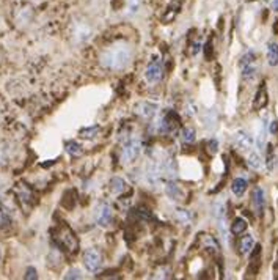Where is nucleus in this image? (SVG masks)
I'll list each match as a JSON object with an SVG mask.
<instances>
[{
	"instance_id": "4468645a",
	"label": "nucleus",
	"mask_w": 278,
	"mask_h": 280,
	"mask_svg": "<svg viewBox=\"0 0 278 280\" xmlns=\"http://www.w3.org/2000/svg\"><path fill=\"white\" fill-rule=\"evenodd\" d=\"M239 249H240V254L242 255H249L255 249V238L252 236V234H245V236L240 239Z\"/></svg>"
},
{
	"instance_id": "9d476101",
	"label": "nucleus",
	"mask_w": 278,
	"mask_h": 280,
	"mask_svg": "<svg viewBox=\"0 0 278 280\" xmlns=\"http://www.w3.org/2000/svg\"><path fill=\"white\" fill-rule=\"evenodd\" d=\"M252 203H253V209L258 216L264 213L266 208V192L262 187H255V191L252 194Z\"/></svg>"
},
{
	"instance_id": "a211bd4d",
	"label": "nucleus",
	"mask_w": 278,
	"mask_h": 280,
	"mask_svg": "<svg viewBox=\"0 0 278 280\" xmlns=\"http://www.w3.org/2000/svg\"><path fill=\"white\" fill-rule=\"evenodd\" d=\"M267 118H262L261 122V127H259V132H258V139H256V145L259 150H264L266 147V137H267Z\"/></svg>"
},
{
	"instance_id": "2eb2a0df",
	"label": "nucleus",
	"mask_w": 278,
	"mask_h": 280,
	"mask_svg": "<svg viewBox=\"0 0 278 280\" xmlns=\"http://www.w3.org/2000/svg\"><path fill=\"white\" fill-rule=\"evenodd\" d=\"M65 148H66V153L72 157H79V156H82V153H84V148H82V145L76 140H68L65 143Z\"/></svg>"
},
{
	"instance_id": "dca6fc26",
	"label": "nucleus",
	"mask_w": 278,
	"mask_h": 280,
	"mask_svg": "<svg viewBox=\"0 0 278 280\" xmlns=\"http://www.w3.org/2000/svg\"><path fill=\"white\" fill-rule=\"evenodd\" d=\"M267 63L270 66L278 65V43H269L267 44Z\"/></svg>"
},
{
	"instance_id": "b1692460",
	"label": "nucleus",
	"mask_w": 278,
	"mask_h": 280,
	"mask_svg": "<svg viewBox=\"0 0 278 280\" xmlns=\"http://www.w3.org/2000/svg\"><path fill=\"white\" fill-rule=\"evenodd\" d=\"M256 66L253 65H247V66H242V79L244 80H253L256 77Z\"/></svg>"
},
{
	"instance_id": "1a4fd4ad",
	"label": "nucleus",
	"mask_w": 278,
	"mask_h": 280,
	"mask_svg": "<svg viewBox=\"0 0 278 280\" xmlns=\"http://www.w3.org/2000/svg\"><path fill=\"white\" fill-rule=\"evenodd\" d=\"M234 143L239 150L242 151H252L253 145H255V139L253 135L245 131V129H239L236 134H234Z\"/></svg>"
},
{
	"instance_id": "4be33fe9",
	"label": "nucleus",
	"mask_w": 278,
	"mask_h": 280,
	"mask_svg": "<svg viewBox=\"0 0 278 280\" xmlns=\"http://www.w3.org/2000/svg\"><path fill=\"white\" fill-rule=\"evenodd\" d=\"M275 165H277V156H275V151H274V147L267 145V154H266V167L269 172H272L275 169Z\"/></svg>"
},
{
	"instance_id": "20e7f679",
	"label": "nucleus",
	"mask_w": 278,
	"mask_h": 280,
	"mask_svg": "<svg viewBox=\"0 0 278 280\" xmlns=\"http://www.w3.org/2000/svg\"><path fill=\"white\" fill-rule=\"evenodd\" d=\"M163 76V63L161 57H154L151 62H149L146 71H145V80L149 85L157 84Z\"/></svg>"
},
{
	"instance_id": "e433bc0d",
	"label": "nucleus",
	"mask_w": 278,
	"mask_h": 280,
	"mask_svg": "<svg viewBox=\"0 0 278 280\" xmlns=\"http://www.w3.org/2000/svg\"><path fill=\"white\" fill-rule=\"evenodd\" d=\"M0 258H2V254H0Z\"/></svg>"
},
{
	"instance_id": "412c9836",
	"label": "nucleus",
	"mask_w": 278,
	"mask_h": 280,
	"mask_svg": "<svg viewBox=\"0 0 278 280\" xmlns=\"http://www.w3.org/2000/svg\"><path fill=\"white\" fill-rule=\"evenodd\" d=\"M245 230H247V222H245V219H242V217H236L234 221H232V224H231V233L234 234V236H239V234H242Z\"/></svg>"
},
{
	"instance_id": "473e14b6",
	"label": "nucleus",
	"mask_w": 278,
	"mask_h": 280,
	"mask_svg": "<svg viewBox=\"0 0 278 280\" xmlns=\"http://www.w3.org/2000/svg\"><path fill=\"white\" fill-rule=\"evenodd\" d=\"M25 279H38V274H36V269L30 266L25 272Z\"/></svg>"
},
{
	"instance_id": "72a5a7b5",
	"label": "nucleus",
	"mask_w": 278,
	"mask_h": 280,
	"mask_svg": "<svg viewBox=\"0 0 278 280\" xmlns=\"http://www.w3.org/2000/svg\"><path fill=\"white\" fill-rule=\"evenodd\" d=\"M269 131L272 132V134H275V132L278 131V123H277V122H272V123H270V126H269Z\"/></svg>"
},
{
	"instance_id": "423d86ee",
	"label": "nucleus",
	"mask_w": 278,
	"mask_h": 280,
	"mask_svg": "<svg viewBox=\"0 0 278 280\" xmlns=\"http://www.w3.org/2000/svg\"><path fill=\"white\" fill-rule=\"evenodd\" d=\"M84 264L90 272H97L102 266V254L97 249H88L84 254Z\"/></svg>"
},
{
	"instance_id": "f704fd0d",
	"label": "nucleus",
	"mask_w": 278,
	"mask_h": 280,
	"mask_svg": "<svg viewBox=\"0 0 278 280\" xmlns=\"http://www.w3.org/2000/svg\"><path fill=\"white\" fill-rule=\"evenodd\" d=\"M272 8L274 11H278V0H272Z\"/></svg>"
},
{
	"instance_id": "0eeeda50",
	"label": "nucleus",
	"mask_w": 278,
	"mask_h": 280,
	"mask_svg": "<svg viewBox=\"0 0 278 280\" xmlns=\"http://www.w3.org/2000/svg\"><path fill=\"white\" fill-rule=\"evenodd\" d=\"M112 217H114V209H112L109 203L102 202L101 205L96 208V213H94L96 224L101 227H107L112 222Z\"/></svg>"
},
{
	"instance_id": "7ed1b4c3",
	"label": "nucleus",
	"mask_w": 278,
	"mask_h": 280,
	"mask_svg": "<svg viewBox=\"0 0 278 280\" xmlns=\"http://www.w3.org/2000/svg\"><path fill=\"white\" fill-rule=\"evenodd\" d=\"M71 33H72V40H74V43L80 44V43L88 41L90 38H92V35H93V28H92V25H90L87 21L79 19V21H74V22H72V30H71Z\"/></svg>"
},
{
	"instance_id": "cd10ccee",
	"label": "nucleus",
	"mask_w": 278,
	"mask_h": 280,
	"mask_svg": "<svg viewBox=\"0 0 278 280\" xmlns=\"http://www.w3.org/2000/svg\"><path fill=\"white\" fill-rule=\"evenodd\" d=\"M255 60H256V55H255V52L253 51H249L247 54L242 55V58H240V68L242 66H247V65H253L255 63Z\"/></svg>"
},
{
	"instance_id": "6e6552de",
	"label": "nucleus",
	"mask_w": 278,
	"mask_h": 280,
	"mask_svg": "<svg viewBox=\"0 0 278 280\" xmlns=\"http://www.w3.org/2000/svg\"><path fill=\"white\" fill-rule=\"evenodd\" d=\"M179 127V117L176 115L175 112H168L165 113L163 118L161 120L159 129L165 134H175Z\"/></svg>"
},
{
	"instance_id": "aec40b11",
	"label": "nucleus",
	"mask_w": 278,
	"mask_h": 280,
	"mask_svg": "<svg viewBox=\"0 0 278 280\" xmlns=\"http://www.w3.org/2000/svg\"><path fill=\"white\" fill-rule=\"evenodd\" d=\"M126 189H127V184H126V181L123 178L115 177V178L110 179V191L114 194H121V192L126 191Z\"/></svg>"
},
{
	"instance_id": "f257e3e1",
	"label": "nucleus",
	"mask_w": 278,
	"mask_h": 280,
	"mask_svg": "<svg viewBox=\"0 0 278 280\" xmlns=\"http://www.w3.org/2000/svg\"><path fill=\"white\" fill-rule=\"evenodd\" d=\"M132 48L127 43H115L101 54V65L112 71H121L131 63Z\"/></svg>"
},
{
	"instance_id": "f8f14e48",
	"label": "nucleus",
	"mask_w": 278,
	"mask_h": 280,
	"mask_svg": "<svg viewBox=\"0 0 278 280\" xmlns=\"http://www.w3.org/2000/svg\"><path fill=\"white\" fill-rule=\"evenodd\" d=\"M269 102V95H267V88H266V84L262 82L261 87L258 88L256 95H255V100H253V109L255 110H261L264 109Z\"/></svg>"
},
{
	"instance_id": "bb28decb",
	"label": "nucleus",
	"mask_w": 278,
	"mask_h": 280,
	"mask_svg": "<svg viewBox=\"0 0 278 280\" xmlns=\"http://www.w3.org/2000/svg\"><path fill=\"white\" fill-rule=\"evenodd\" d=\"M99 132V126H90V127H84V129L80 131V135L84 139H93L94 135H97Z\"/></svg>"
},
{
	"instance_id": "f3484780",
	"label": "nucleus",
	"mask_w": 278,
	"mask_h": 280,
	"mask_svg": "<svg viewBox=\"0 0 278 280\" xmlns=\"http://www.w3.org/2000/svg\"><path fill=\"white\" fill-rule=\"evenodd\" d=\"M231 191H232V194H234L236 197H242L245 194V191H247V179H244V178L232 179Z\"/></svg>"
},
{
	"instance_id": "5701e85b",
	"label": "nucleus",
	"mask_w": 278,
	"mask_h": 280,
	"mask_svg": "<svg viewBox=\"0 0 278 280\" xmlns=\"http://www.w3.org/2000/svg\"><path fill=\"white\" fill-rule=\"evenodd\" d=\"M179 135H181V140L185 143V145H189V143H193L195 139H197V134H195L193 127H183L181 132H179Z\"/></svg>"
},
{
	"instance_id": "ddd939ff",
	"label": "nucleus",
	"mask_w": 278,
	"mask_h": 280,
	"mask_svg": "<svg viewBox=\"0 0 278 280\" xmlns=\"http://www.w3.org/2000/svg\"><path fill=\"white\" fill-rule=\"evenodd\" d=\"M165 194H167V197L173 202H181L184 197V191L173 179H168L167 186H165Z\"/></svg>"
},
{
	"instance_id": "2f4dec72",
	"label": "nucleus",
	"mask_w": 278,
	"mask_h": 280,
	"mask_svg": "<svg viewBox=\"0 0 278 280\" xmlns=\"http://www.w3.org/2000/svg\"><path fill=\"white\" fill-rule=\"evenodd\" d=\"M65 279H82V274L79 269H70L68 274L65 276Z\"/></svg>"
},
{
	"instance_id": "6ab92c4d",
	"label": "nucleus",
	"mask_w": 278,
	"mask_h": 280,
	"mask_svg": "<svg viewBox=\"0 0 278 280\" xmlns=\"http://www.w3.org/2000/svg\"><path fill=\"white\" fill-rule=\"evenodd\" d=\"M247 165L253 170H259L262 167V159H261L259 153H256V151H250L249 156H247Z\"/></svg>"
},
{
	"instance_id": "c9c22d12",
	"label": "nucleus",
	"mask_w": 278,
	"mask_h": 280,
	"mask_svg": "<svg viewBox=\"0 0 278 280\" xmlns=\"http://www.w3.org/2000/svg\"><path fill=\"white\" fill-rule=\"evenodd\" d=\"M264 2H270V0H264Z\"/></svg>"
},
{
	"instance_id": "7c9ffc66",
	"label": "nucleus",
	"mask_w": 278,
	"mask_h": 280,
	"mask_svg": "<svg viewBox=\"0 0 278 280\" xmlns=\"http://www.w3.org/2000/svg\"><path fill=\"white\" fill-rule=\"evenodd\" d=\"M208 150H209V153H217V150H219V142H217L215 139H211L208 142Z\"/></svg>"
},
{
	"instance_id": "f03ea898",
	"label": "nucleus",
	"mask_w": 278,
	"mask_h": 280,
	"mask_svg": "<svg viewBox=\"0 0 278 280\" xmlns=\"http://www.w3.org/2000/svg\"><path fill=\"white\" fill-rule=\"evenodd\" d=\"M140 153H141V140L139 137L127 139L121 150V162L131 164L140 156Z\"/></svg>"
},
{
	"instance_id": "c85d7f7f",
	"label": "nucleus",
	"mask_w": 278,
	"mask_h": 280,
	"mask_svg": "<svg viewBox=\"0 0 278 280\" xmlns=\"http://www.w3.org/2000/svg\"><path fill=\"white\" fill-rule=\"evenodd\" d=\"M176 216H178L179 221H181V224H184V225H189L190 221H192V216H190V213L187 209H178Z\"/></svg>"
},
{
	"instance_id": "c756f323",
	"label": "nucleus",
	"mask_w": 278,
	"mask_h": 280,
	"mask_svg": "<svg viewBox=\"0 0 278 280\" xmlns=\"http://www.w3.org/2000/svg\"><path fill=\"white\" fill-rule=\"evenodd\" d=\"M137 217H140V219H143V221H149V219H153V214H151V211L149 209H146V208H139L137 209Z\"/></svg>"
},
{
	"instance_id": "a878e982",
	"label": "nucleus",
	"mask_w": 278,
	"mask_h": 280,
	"mask_svg": "<svg viewBox=\"0 0 278 280\" xmlns=\"http://www.w3.org/2000/svg\"><path fill=\"white\" fill-rule=\"evenodd\" d=\"M126 2H127V14H129V16H134V14L139 13L141 0H126Z\"/></svg>"
},
{
	"instance_id": "393cba45",
	"label": "nucleus",
	"mask_w": 278,
	"mask_h": 280,
	"mask_svg": "<svg viewBox=\"0 0 278 280\" xmlns=\"http://www.w3.org/2000/svg\"><path fill=\"white\" fill-rule=\"evenodd\" d=\"M10 224H11V217L8 214V211L0 205V229H5V227H8Z\"/></svg>"
},
{
	"instance_id": "39448f33",
	"label": "nucleus",
	"mask_w": 278,
	"mask_h": 280,
	"mask_svg": "<svg viewBox=\"0 0 278 280\" xmlns=\"http://www.w3.org/2000/svg\"><path fill=\"white\" fill-rule=\"evenodd\" d=\"M57 238L60 241V244L65 246L70 252H77L79 239H77V236L74 234V231L70 229V227H63V229H60V233H58Z\"/></svg>"
},
{
	"instance_id": "9b49d317",
	"label": "nucleus",
	"mask_w": 278,
	"mask_h": 280,
	"mask_svg": "<svg viewBox=\"0 0 278 280\" xmlns=\"http://www.w3.org/2000/svg\"><path fill=\"white\" fill-rule=\"evenodd\" d=\"M157 109H159V105H157L156 102H151V101H143V102H139L137 105H135V112L146 120L153 118L157 113Z\"/></svg>"
}]
</instances>
